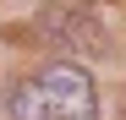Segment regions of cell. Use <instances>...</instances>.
Masks as SVG:
<instances>
[{"mask_svg": "<svg viewBox=\"0 0 126 120\" xmlns=\"http://www.w3.org/2000/svg\"><path fill=\"white\" fill-rule=\"evenodd\" d=\"M6 109L16 120H93L99 93L77 60H49L44 71L6 87Z\"/></svg>", "mask_w": 126, "mask_h": 120, "instance_id": "obj_1", "label": "cell"}, {"mask_svg": "<svg viewBox=\"0 0 126 120\" xmlns=\"http://www.w3.org/2000/svg\"><path fill=\"white\" fill-rule=\"evenodd\" d=\"M33 38H49V44L66 49V55H104V49H110L104 27L93 22L88 11H77V6H49V11H38Z\"/></svg>", "mask_w": 126, "mask_h": 120, "instance_id": "obj_2", "label": "cell"}]
</instances>
